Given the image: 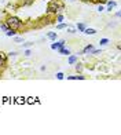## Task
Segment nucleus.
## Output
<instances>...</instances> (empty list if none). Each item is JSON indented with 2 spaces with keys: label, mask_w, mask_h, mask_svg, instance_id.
Segmentation results:
<instances>
[{
  "label": "nucleus",
  "mask_w": 121,
  "mask_h": 135,
  "mask_svg": "<svg viewBox=\"0 0 121 135\" xmlns=\"http://www.w3.org/2000/svg\"><path fill=\"white\" fill-rule=\"evenodd\" d=\"M4 22H6V25L8 26V29L15 30V32H21V30H23V28H25V22H23L21 18H18L17 15H13V14H6Z\"/></svg>",
  "instance_id": "nucleus-1"
},
{
  "label": "nucleus",
  "mask_w": 121,
  "mask_h": 135,
  "mask_svg": "<svg viewBox=\"0 0 121 135\" xmlns=\"http://www.w3.org/2000/svg\"><path fill=\"white\" fill-rule=\"evenodd\" d=\"M65 10V4L62 0H50L47 4V14L48 15H55Z\"/></svg>",
  "instance_id": "nucleus-2"
},
{
  "label": "nucleus",
  "mask_w": 121,
  "mask_h": 135,
  "mask_svg": "<svg viewBox=\"0 0 121 135\" xmlns=\"http://www.w3.org/2000/svg\"><path fill=\"white\" fill-rule=\"evenodd\" d=\"M7 66H8V55L0 51V70H4Z\"/></svg>",
  "instance_id": "nucleus-3"
},
{
  "label": "nucleus",
  "mask_w": 121,
  "mask_h": 135,
  "mask_svg": "<svg viewBox=\"0 0 121 135\" xmlns=\"http://www.w3.org/2000/svg\"><path fill=\"white\" fill-rule=\"evenodd\" d=\"M34 3V0H18V6L21 7H29V6H32Z\"/></svg>",
  "instance_id": "nucleus-4"
},
{
  "label": "nucleus",
  "mask_w": 121,
  "mask_h": 135,
  "mask_svg": "<svg viewBox=\"0 0 121 135\" xmlns=\"http://www.w3.org/2000/svg\"><path fill=\"white\" fill-rule=\"evenodd\" d=\"M116 7H117V2H114V0H107L106 2V11H112Z\"/></svg>",
  "instance_id": "nucleus-5"
},
{
  "label": "nucleus",
  "mask_w": 121,
  "mask_h": 135,
  "mask_svg": "<svg viewBox=\"0 0 121 135\" xmlns=\"http://www.w3.org/2000/svg\"><path fill=\"white\" fill-rule=\"evenodd\" d=\"M92 50H94V46H92V44H87V46L80 51V54H81V55H87V54H91V52H92Z\"/></svg>",
  "instance_id": "nucleus-6"
},
{
  "label": "nucleus",
  "mask_w": 121,
  "mask_h": 135,
  "mask_svg": "<svg viewBox=\"0 0 121 135\" xmlns=\"http://www.w3.org/2000/svg\"><path fill=\"white\" fill-rule=\"evenodd\" d=\"M57 51H58V54H60V55H68V57H69V55L72 54L69 48H66L65 46H63V47H59V48H58Z\"/></svg>",
  "instance_id": "nucleus-7"
},
{
  "label": "nucleus",
  "mask_w": 121,
  "mask_h": 135,
  "mask_svg": "<svg viewBox=\"0 0 121 135\" xmlns=\"http://www.w3.org/2000/svg\"><path fill=\"white\" fill-rule=\"evenodd\" d=\"M65 40H59V41H57V43H52L51 44V50H58L59 47H63L65 46Z\"/></svg>",
  "instance_id": "nucleus-8"
},
{
  "label": "nucleus",
  "mask_w": 121,
  "mask_h": 135,
  "mask_svg": "<svg viewBox=\"0 0 121 135\" xmlns=\"http://www.w3.org/2000/svg\"><path fill=\"white\" fill-rule=\"evenodd\" d=\"M68 80H85V76H83L81 73H78L76 76H68Z\"/></svg>",
  "instance_id": "nucleus-9"
},
{
  "label": "nucleus",
  "mask_w": 121,
  "mask_h": 135,
  "mask_svg": "<svg viewBox=\"0 0 121 135\" xmlns=\"http://www.w3.org/2000/svg\"><path fill=\"white\" fill-rule=\"evenodd\" d=\"M76 62H78V57H77V55H69L68 64H69V65H74Z\"/></svg>",
  "instance_id": "nucleus-10"
},
{
  "label": "nucleus",
  "mask_w": 121,
  "mask_h": 135,
  "mask_svg": "<svg viewBox=\"0 0 121 135\" xmlns=\"http://www.w3.org/2000/svg\"><path fill=\"white\" fill-rule=\"evenodd\" d=\"M57 37H58L57 32H48L47 33V39H50V40H57Z\"/></svg>",
  "instance_id": "nucleus-11"
},
{
  "label": "nucleus",
  "mask_w": 121,
  "mask_h": 135,
  "mask_svg": "<svg viewBox=\"0 0 121 135\" xmlns=\"http://www.w3.org/2000/svg\"><path fill=\"white\" fill-rule=\"evenodd\" d=\"M84 33H85V35H91V36H92V35H96V29L85 28V29H84Z\"/></svg>",
  "instance_id": "nucleus-12"
},
{
  "label": "nucleus",
  "mask_w": 121,
  "mask_h": 135,
  "mask_svg": "<svg viewBox=\"0 0 121 135\" xmlns=\"http://www.w3.org/2000/svg\"><path fill=\"white\" fill-rule=\"evenodd\" d=\"M74 68H76V72H77V73H81L83 69H84L83 64H80V62H76V64H74Z\"/></svg>",
  "instance_id": "nucleus-13"
},
{
  "label": "nucleus",
  "mask_w": 121,
  "mask_h": 135,
  "mask_svg": "<svg viewBox=\"0 0 121 135\" xmlns=\"http://www.w3.org/2000/svg\"><path fill=\"white\" fill-rule=\"evenodd\" d=\"M18 8H19V6H18V3H14V4H8V6H7V10H11V11H17Z\"/></svg>",
  "instance_id": "nucleus-14"
},
{
  "label": "nucleus",
  "mask_w": 121,
  "mask_h": 135,
  "mask_svg": "<svg viewBox=\"0 0 121 135\" xmlns=\"http://www.w3.org/2000/svg\"><path fill=\"white\" fill-rule=\"evenodd\" d=\"M85 28H87L85 23H83V22L77 23V30H78V32H84V29H85Z\"/></svg>",
  "instance_id": "nucleus-15"
},
{
  "label": "nucleus",
  "mask_w": 121,
  "mask_h": 135,
  "mask_svg": "<svg viewBox=\"0 0 121 135\" xmlns=\"http://www.w3.org/2000/svg\"><path fill=\"white\" fill-rule=\"evenodd\" d=\"M15 35H17V32L15 30H11V29H8L7 32H6V36H8V37H14Z\"/></svg>",
  "instance_id": "nucleus-16"
},
{
  "label": "nucleus",
  "mask_w": 121,
  "mask_h": 135,
  "mask_svg": "<svg viewBox=\"0 0 121 135\" xmlns=\"http://www.w3.org/2000/svg\"><path fill=\"white\" fill-rule=\"evenodd\" d=\"M106 2L107 0H92L91 3L92 4H106Z\"/></svg>",
  "instance_id": "nucleus-17"
},
{
  "label": "nucleus",
  "mask_w": 121,
  "mask_h": 135,
  "mask_svg": "<svg viewBox=\"0 0 121 135\" xmlns=\"http://www.w3.org/2000/svg\"><path fill=\"white\" fill-rule=\"evenodd\" d=\"M109 44V39H100L99 40V46H107Z\"/></svg>",
  "instance_id": "nucleus-18"
},
{
  "label": "nucleus",
  "mask_w": 121,
  "mask_h": 135,
  "mask_svg": "<svg viewBox=\"0 0 121 135\" xmlns=\"http://www.w3.org/2000/svg\"><path fill=\"white\" fill-rule=\"evenodd\" d=\"M0 28H2V30H4V32H7L8 30V26L6 25V22L3 21V22H0Z\"/></svg>",
  "instance_id": "nucleus-19"
},
{
  "label": "nucleus",
  "mask_w": 121,
  "mask_h": 135,
  "mask_svg": "<svg viewBox=\"0 0 121 135\" xmlns=\"http://www.w3.org/2000/svg\"><path fill=\"white\" fill-rule=\"evenodd\" d=\"M66 26H68V25H66V23H63V22H60V23H58V25H57V29H66Z\"/></svg>",
  "instance_id": "nucleus-20"
},
{
  "label": "nucleus",
  "mask_w": 121,
  "mask_h": 135,
  "mask_svg": "<svg viewBox=\"0 0 121 135\" xmlns=\"http://www.w3.org/2000/svg\"><path fill=\"white\" fill-rule=\"evenodd\" d=\"M57 79H58V80H63V79H65V75H63L62 72H59V73H57Z\"/></svg>",
  "instance_id": "nucleus-21"
},
{
  "label": "nucleus",
  "mask_w": 121,
  "mask_h": 135,
  "mask_svg": "<svg viewBox=\"0 0 121 135\" xmlns=\"http://www.w3.org/2000/svg\"><path fill=\"white\" fill-rule=\"evenodd\" d=\"M66 30L69 33H76V28H72V26H66Z\"/></svg>",
  "instance_id": "nucleus-22"
},
{
  "label": "nucleus",
  "mask_w": 121,
  "mask_h": 135,
  "mask_svg": "<svg viewBox=\"0 0 121 135\" xmlns=\"http://www.w3.org/2000/svg\"><path fill=\"white\" fill-rule=\"evenodd\" d=\"M32 46H33V43H32V41H28V43H23V46H22V47L29 48V47H32Z\"/></svg>",
  "instance_id": "nucleus-23"
},
{
  "label": "nucleus",
  "mask_w": 121,
  "mask_h": 135,
  "mask_svg": "<svg viewBox=\"0 0 121 135\" xmlns=\"http://www.w3.org/2000/svg\"><path fill=\"white\" fill-rule=\"evenodd\" d=\"M7 55H8V58H10V57H17V52H15V51H11V52H8Z\"/></svg>",
  "instance_id": "nucleus-24"
},
{
  "label": "nucleus",
  "mask_w": 121,
  "mask_h": 135,
  "mask_svg": "<svg viewBox=\"0 0 121 135\" xmlns=\"http://www.w3.org/2000/svg\"><path fill=\"white\" fill-rule=\"evenodd\" d=\"M30 54H32V51H30V50H25V57H29Z\"/></svg>",
  "instance_id": "nucleus-25"
},
{
  "label": "nucleus",
  "mask_w": 121,
  "mask_h": 135,
  "mask_svg": "<svg viewBox=\"0 0 121 135\" xmlns=\"http://www.w3.org/2000/svg\"><path fill=\"white\" fill-rule=\"evenodd\" d=\"M102 51L100 50H92V52H91V54H100Z\"/></svg>",
  "instance_id": "nucleus-26"
},
{
  "label": "nucleus",
  "mask_w": 121,
  "mask_h": 135,
  "mask_svg": "<svg viewBox=\"0 0 121 135\" xmlns=\"http://www.w3.org/2000/svg\"><path fill=\"white\" fill-rule=\"evenodd\" d=\"M80 2H83V3H91L92 0H80Z\"/></svg>",
  "instance_id": "nucleus-27"
},
{
  "label": "nucleus",
  "mask_w": 121,
  "mask_h": 135,
  "mask_svg": "<svg viewBox=\"0 0 121 135\" xmlns=\"http://www.w3.org/2000/svg\"><path fill=\"white\" fill-rule=\"evenodd\" d=\"M15 41H17V43H19V41H22V39H19V37H15Z\"/></svg>",
  "instance_id": "nucleus-28"
},
{
  "label": "nucleus",
  "mask_w": 121,
  "mask_h": 135,
  "mask_svg": "<svg viewBox=\"0 0 121 135\" xmlns=\"http://www.w3.org/2000/svg\"><path fill=\"white\" fill-rule=\"evenodd\" d=\"M120 15H121V14H120V11H117V13H116V18H120Z\"/></svg>",
  "instance_id": "nucleus-29"
},
{
  "label": "nucleus",
  "mask_w": 121,
  "mask_h": 135,
  "mask_svg": "<svg viewBox=\"0 0 121 135\" xmlns=\"http://www.w3.org/2000/svg\"><path fill=\"white\" fill-rule=\"evenodd\" d=\"M2 75H3V70H0V79H2Z\"/></svg>",
  "instance_id": "nucleus-30"
},
{
  "label": "nucleus",
  "mask_w": 121,
  "mask_h": 135,
  "mask_svg": "<svg viewBox=\"0 0 121 135\" xmlns=\"http://www.w3.org/2000/svg\"><path fill=\"white\" fill-rule=\"evenodd\" d=\"M72 2H74V0H72Z\"/></svg>",
  "instance_id": "nucleus-31"
}]
</instances>
